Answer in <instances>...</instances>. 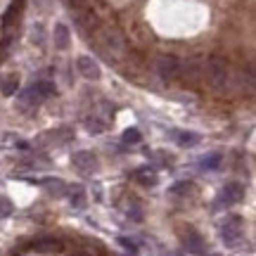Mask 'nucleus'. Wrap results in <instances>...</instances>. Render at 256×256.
<instances>
[{
	"label": "nucleus",
	"instance_id": "3",
	"mask_svg": "<svg viewBox=\"0 0 256 256\" xmlns=\"http://www.w3.org/2000/svg\"><path fill=\"white\" fill-rule=\"evenodd\" d=\"M154 69L164 81H171L176 76H180V60H176L174 55H162V57H156Z\"/></svg>",
	"mask_w": 256,
	"mask_h": 256
},
{
	"label": "nucleus",
	"instance_id": "4",
	"mask_svg": "<svg viewBox=\"0 0 256 256\" xmlns=\"http://www.w3.org/2000/svg\"><path fill=\"white\" fill-rule=\"evenodd\" d=\"M76 69H78L81 76L83 78H88V81H98V78L102 76L98 62H95L92 57H88V55H81L78 60H76Z\"/></svg>",
	"mask_w": 256,
	"mask_h": 256
},
{
	"label": "nucleus",
	"instance_id": "15",
	"mask_svg": "<svg viewBox=\"0 0 256 256\" xmlns=\"http://www.w3.org/2000/svg\"><path fill=\"white\" fill-rule=\"evenodd\" d=\"M220 162H223V159H220V154H216V152H214V154L202 156V159H200V168H202V171H216V168L220 166Z\"/></svg>",
	"mask_w": 256,
	"mask_h": 256
},
{
	"label": "nucleus",
	"instance_id": "22",
	"mask_svg": "<svg viewBox=\"0 0 256 256\" xmlns=\"http://www.w3.org/2000/svg\"><path fill=\"white\" fill-rule=\"evenodd\" d=\"M190 190H192L190 183H178V185H174V188H171V192H174V194H183V192H190Z\"/></svg>",
	"mask_w": 256,
	"mask_h": 256
},
{
	"label": "nucleus",
	"instance_id": "11",
	"mask_svg": "<svg viewBox=\"0 0 256 256\" xmlns=\"http://www.w3.org/2000/svg\"><path fill=\"white\" fill-rule=\"evenodd\" d=\"M66 192H69V204H72V209H83L86 206V202H88V197H86V190H83L81 185H69L66 188Z\"/></svg>",
	"mask_w": 256,
	"mask_h": 256
},
{
	"label": "nucleus",
	"instance_id": "14",
	"mask_svg": "<svg viewBox=\"0 0 256 256\" xmlns=\"http://www.w3.org/2000/svg\"><path fill=\"white\" fill-rule=\"evenodd\" d=\"M86 128L90 130L92 136H100V133L107 130V121L100 119V116H88V119H86Z\"/></svg>",
	"mask_w": 256,
	"mask_h": 256
},
{
	"label": "nucleus",
	"instance_id": "18",
	"mask_svg": "<svg viewBox=\"0 0 256 256\" xmlns=\"http://www.w3.org/2000/svg\"><path fill=\"white\" fill-rule=\"evenodd\" d=\"M19 88V81H17V76H10V78H5L2 81V95H14Z\"/></svg>",
	"mask_w": 256,
	"mask_h": 256
},
{
	"label": "nucleus",
	"instance_id": "6",
	"mask_svg": "<svg viewBox=\"0 0 256 256\" xmlns=\"http://www.w3.org/2000/svg\"><path fill=\"white\" fill-rule=\"evenodd\" d=\"M102 43H104V50H107L112 57L124 55V50H126V43H124V38H121L116 31H104Z\"/></svg>",
	"mask_w": 256,
	"mask_h": 256
},
{
	"label": "nucleus",
	"instance_id": "8",
	"mask_svg": "<svg viewBox=\"0 0 256 256\" xmlns=\"http://www.w3.org/2000/svg\"><path fill=\"white\" fill-rule=\"evenodd\" d=\"M40 95H38V90L34 88V86H28V88H24V90L17 95V102H19V107L22 110H28V107H38L40 104Z\"/></svg>",
	"mask_w": 256,
	"mask_h": 256
},
{
	"label": "nucleus",
	"instance_id": "19",
	"mask_svg": "<svg viewBox=\"0 0 256 256\" xmlns=\"http://www.w3.org/2000/svg\"><path fill=\"white\" fill-rule=\"evenodd\" d=\"M119 244H121L124 249H126V252H130L133 256L140 254V249H138V244H136V242H133L130 238H119Z\"/></svg>",
	"mask_w": 256,
	"mask_h": 256
},
{
	"label": "nucleus",
	"instance_id": "21",
	"mask_svg": "<svg viewBox=\"0 0 256 256\" xmlns=\"http://www.w3.org/2000/svg\"><path fill=\"white\" fill-rule=\"evenodd\" d=\"M10 214H12V202L2 197V200H0V218H5Z\"/></svg>",
	"mask_w": 256,
	"mask_h": 256
},
{
	"label": "nucleus",
	"instance_id": "9",
	"mask_svg": "<svg viewBox=\"0 0 256 256\" xmlns=\"http://www.w3.org/2000/svg\"><path fill=\"white\" fill-rule=\"evenodd\" d=\"M168 138H174L180 147H194V145H200V140H202V138L197 136V133H192V130H168Z\"/></svg>",
	"mask_w": 256,
	"mask_h": 256
},
{
	"label": "nucleus",
	"instance_id": "12",
	"mask_svg": "<svg viewBox=\"0 0 256 256\" xmlns=\"http://www.w3.org/2000/svg\"><path fill=\"white\" fill-rule=\"evenodd\" d=\"M185 249H188L190 254H202V252H204V242H202V238L194 230H190V232L185 235Z\"/></svg>",
	"mask_w": 256,
	"mask_h": 256
},
{
	"label": "nucleus",
	"instance_id": "20",
	"mask_svg": "<svg viewBox=\"0 0 256 256\" xmlns=\"http://www.w3.org/2000/svg\"><path fill=\"white\" fill-rule=\"evenodd\" d=\"M36 249L38 252H60V242H55V240H50V242H38Z\"/></svg>",
	"mask_w": 256,
	"mask_h": 256
},
{
	"label": "nucleus",
	"instance_id": "5",
	"mask_svg": "<svg viewBox=\"0 0 256 256\" xmlns=\"http://www.w3.org/2000/svg\"><path fill=\"white\" fill-rule=\"evenodd\" d=\"M244 200V185L242 183H226V188L220 190V204H238Z\"/></svg>",
	"mask_w": 256,
	"mask_h": 256
},
{
	"label": "nucleus",
	"instance_id": "13",
	"mask_svg": "<svg viewBox=\"0 0 256 256\" xmlns=\"http://www.w3.org/2000/svg\"><path fill=\"white\" fill-rule=\"evenodd\" d=\"M43 185H46V190L50 192V194H57V197H64V194H66V183L60 180V178H46Z\"/></svg>",
	"mask_w": 256,
	"mask_h": 256
},
{
	"label": "nucleus",
	"instance_id": "10",
	"mask_svg": "<svg viewBox=\"0 0 256 256\" xmlns=\"http://www.w3.org/2000/svg\"><path fill=\"white\" fill-rule=\"evenodd\" d=\"M69 40H72L69 26H66V24H55V28H52V43H55L57 50H66V48H69Z\"/></svg>",
	"mask_w": 256,
	"mask_h": 256
},
{
	"label": "nucleus",
	"instance_id": "23",
	"mask_svg": "<svg viewBox=\"0 0 256 256\" xmlns=\"http://www.w3.org/2000/svg\"><path fill=\"white\" fill-rule=\"evenodd\" d=\"M34 40H36L38 46H46V34H43V28L40 26L34 28Z\"/></svg>",
	"mask_w": 256,
	"mask_h": 256
},
{
	"label": "nucleus",
	"instance_id": "1",
	"mask_svg": "<svg viewBox=\"0 0 256 256\" xmlns=\"http://www.w3.org/2000/svg\"><path fill=\"white\" fill-rule=\"evenodd\" d=\"M204 76H209V81L216 88H226L230 81L228 64L223 62V60H218V57H211L209 62H204Z\"/></svg>",
	"mask_w": 256,
	"mask_h": 256
},
{
	"label": "nucleus",
	"instance_id": "24",
	"mask_svg": "<svg viewBox=\"0 0 256 256\" xmlns=\"http://www.w3.org/2000/svg\"><path fill=\"white\" fill-rule=\"evenodd\" d=\"M211 256H216V254H211Z\"/></svg>",
	"mask_w": 256,
	"mask_h": 256
},
{
	"label": "nucleus",
	"instance_id": "2",
	"mask_svg": "<svg viewBox=\"0 0 256 256\" xmlns=\"http://www.w3.org/2000/svg\"><path fill=\"white\" fill-rule=\"evenodd\" d=\"M220 238L228 247H238L240 240H242V218L240 216H230L223 220L220 226Z\"/></svg>",
	"mask_w": 256,
	"mask_h": 256
},
{
	"label": "nucleus",
	"instance_id": "16",
	"mask_svg": "<svg viewBox=\"0 0 256 256\" xmlns=\"http://www.w3.org/2000/svg\"><path fill=\"white\" fill-rule=\"evenodd\" d=\"M121 140H124L126 145H138V142L142 140V136H140V130H138V128H126V130H124V136H121Z\"/></svg>",
	"mask_w": 256,
	"mask_h": 256
},
{
	"label": "nucleus",
	"instance_id": "17",
	"mask_svg": "<svg viewBox=\"0 0 256 256\" xmlns=\"http://www.w3.org/2000/svg\"><path fill=\"white\" fill-rule=\"evenodd\" d=\"M136 176H138V180H140L142 185H147V188H152V185H156V176L152 174L150 168H140V171H138Z\"/></svg>",
	"mask_w": 256,
	"mask_h": 256
},
{
	"label": "nucleus",
	"instance_id": "7",
	"mask_svg": "<svg viewBox=\"0 0 256 256\" xmlns=\"http://www.w3.org/2000/svg\"><path fill=\"white\" fill-rule=\"evenodd\" d=\"M72 162H74V166H76L78 171L88 174V171H92V168H95V164H98V156L92 154V152H86V150H81V152H74Z\"/></svg>",
	"mask_w": 256,
	"mask_h": 256
}]
</instances>
